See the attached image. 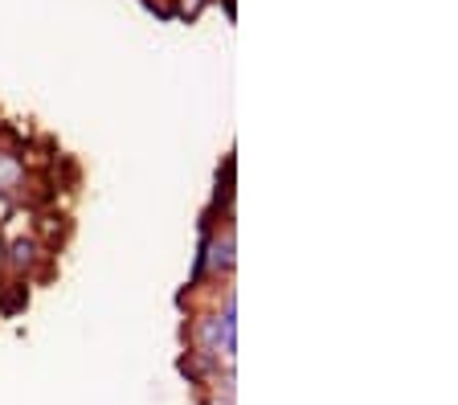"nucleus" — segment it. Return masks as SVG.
<instances>
[{"instance_id": "1", "label": "nucleus", "mask_w": 458, "mask_h": 405, "mask_svg": "<svg viewBox=\"0 0 458 405\" xmlns=\"http://www.w3.org/2000/svg\"><path fill=\"white\" fill-rule=\"evenodd\" d=\"M29 303V283H4L0 287V316L13 319Z\"/></svg>"}, {"instance_id": "3", "label": "nucleus", "mask_w": 458, "mask_h": 405, "mask_svg": "<svg viewBox=\"0 0 458 405\" xmlns=\"http://www.w3.org/2000/svg\"><path fill=\"white\" fill-rule=\"evenodd\" d=\"M229 262H233V238H225L217 246V266H229Z\"/></svg>"}, {"instance_id": "4", "label": "nucleus", "mask_w": 458, "mask_h": 405, "mask_svg": "<svg viewBox=\"0 0 458 405\" xmlns=\"http://www.w3.org/2000/svg\"><path fill=\"white\" fill-rule=\"evenodd\" d=\"M200 4H205V0H192L189 9H184V17H189V21H192V17H197V13H200Z\"/></svg>"}, {"instance_id": "2", "label": "nucleus", "mask_w": 458, "mask_h": 405, "mask_svg": "<svg viewBox=\"0 0 458 405\" xmlns=\"http://www.w3.org/2000/svg\"><path fill=\"white\" fill-rule=\"evenodd\" d=\"M9 262H13V270H29L33 262H38V241H33V238H17L9 246Z\"/></svg>"}]
</instances>
